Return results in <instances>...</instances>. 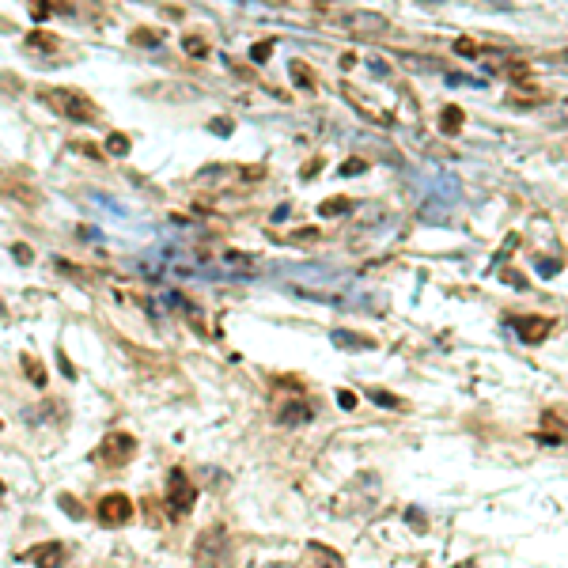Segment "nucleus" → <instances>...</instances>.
<instances>
[{"label":"nucleus","mask_w":568,"mask_h":568,"mask_svg":"<svg viewBox=\"0 0 568 568\" xmlns=\"http://www.w3.org/2000/svg\"><path fill=\"white\" fill-rule=\"evenodd\" d=\"M107 152H110V156H125V152H129V136L125 133H110L107 136Z\"/></svg>","instance_id":"nucleus-20"},{"label":"nucleus","mask_w":568,"mask_h":568,"mask_svg":"<svg viewBox=\"0 0 568 568\" xmlns=\"http://www.w3.org/2000/svg\"><path fill=\"white\" fill-rule=\"evenodd\" d=\"M57 360H61V371H64V375H69V379H72V375H76V371H72V364H69V356H64V353H61V356H57Z\"/></svg>","instance_id":"nucleus-30"},{"label":"nucleus","mask_w":568,"mask_h":568,"mask_svg":"<svg viewBox=\"0 0 568 568\" xmlns=\"http://www.w3.org/2000/svg\"><path fill=\"white\" fill-rule=\"evenodd\" d=\"M27 4H30V15H35L38 23H46L50 15H69L72 12L69 0H27Z\"/></svg>","instance_id":"nucleus-9"},{"label":"nucleus","mask_w":568,"mask_h":568,"mask_svg":"<svg viewBox=\"0 0 568 568\" xmlns=\"http://www.w3.org/2000/svg\"><path fill=\"white\" fill-rule=\"evenodd\" d=\"M27 46H30V50H42V53H53L57 46H61V38L50 35V30H30V35H27Z\"/></svg>","instance_id":"nucleus-15"},{"label":"nucleus","mask_w":568,"mask_h":568,"mask_svg":"<svg viewBox=\"0 0 568 568\" xmlns=\"http://www.w3.org/2000/svg\"><path fill=\"white\" fill-rule=\"evenodd\" d=\"M19 364H23V371H27L30 383H35V387H46V364H42V360H35L30 353H23Z\"/></svg>","instance_id":"nucleus-16"},{"label":"nucleus","mask_w":568,"mask_h":568,"mask_svg":"<svg viewBox=\"0 0 568 568\" xmlns=\"http://www.w3.org/2000/svg\"><path fill=\"white\" fill-rule=\"evenodd\" d=\"M269 53H273V42H258L254 50H250V57H254L258 64H262V61H269Z\"/></svg>","instance_id":"nucleus-26"},{"label":"nucleus","mask_w":568,"mask_h":568,"mask_svg":"<svg viewBox=\"0 0 568 568\" xmlns=\"http://www.w3.org/2000/svg\"><path fill=\"white\" fill-rule=\"evenodd\" d=\"M454 53H462V57H477V53H481V46H477L474 38H459V42H454Z\"/></svg>","instance_id":"nucleus-24"},{"label":"nucleus","mask_w":568,"mask_h":568,"mask_svg":"<svg viewBox=\"0 0 568 568\" xmlns=\"http://www.w3.org/2000/svg\"><path fill=\"white\" fill-rule=\"evenodd\" d=\"M57 504H61V511H69L72 519H80V515H84V504H80L76 497H69V492H64V497L57 500Z\"/></svg>","instance_id":"nucleus-22"},{"label":"nucleus","mask_w":568,"mask_h":568,"mask_svg":"<svg viewBox=\"0 0 568 568\" xmlns=\"http://www.w3.org/2000/svg\"><path fill=\"white\" fill-rule=\"evenodd\" d=\"M462 121H466V114H462V107H443V114H440V133L443 136H454V133H462Z\"/></svg>","instance_id":"nucleus-10"},{"label":"nucleus","mask_w":568,"mask_h":568,"mask_svg":"<svg viewBox=\"0 0 568 568\" xmlns=\"http://www.w3.org/2000/svg\"><path fill=\"white\" fill-rule=\"evenodd\" d=\"M314 417V405L311 402H288V405H284V409L277 413V420H281V425H307V420H311Z\"/></svg>","instance_id":"nucleus-8"},{"label":"nucleus","mask_w":568,"mask_h":568,"mask_svg":"<svg viewBox=\"0 0 568 568\" xmlns=\"http://www.w3.org/2000/svg\"><path fill=\"white\" fill-rule=\"evenodd\" d=\"M454 568H477V561H462V565H454Z\"/></svg>","instance_id":"nucleus-32"},{"label":"nucleus","mask_w":568,"mask_h":568,"mask_svg":"<svg viewBox=\"0 0 568 568\" xmlns=\"http://www.w3.org/2000/svg\"><path fill=\"white\" fill-rule=\"evenodd\" d=\"M364 170H368V159H360V156H353V159L341 163V175H364Z\"/></svg>","instance_id":"nucleus-23"},{"label":"nucleus","mask_w":568,"mask_h":568,"mask_svg":"<svg viewBox=\"0 0 568 568\" xmlns=\"http://www.w3.org/2000/svg\"><path fill=\"white\" fill-rule=\"evenodd\" d=\"M288 69H292V80H296V87H303V91H314V72H311V64H307V61H292Z\"/></svg>","instance_id":"nucleus-17"},{"label":"nucleus","mask_w":568,"mask_h":568,"mask_svg":"<svg viewBox=\"0 0 568 568\" xmlns=\"http://www.w3.org/2000/svg\"><path fill=\"white\" fill-rule=\"evenodd\" d=\"M213 129H216V133H220V136H227V129H231V121H227V118H224V121H213Z\"/></svg>","instance_id":"nucleus-31"},{"label":"nucleus","mask_w":568,"mask_h":568,"mask_svg":"<svg viewBox=\"0 0 568 568\" xmlns=\"http://www.w3.org/2000/svg\"><path fill=\"white\" fill-rule=\"evenodd\" d=\"M500 281H508L511 288H526V277H523V273H515V269H504V273H500Z\"/></svg>","instance_id":"nucleus-27"},{"label":"nucleus","mask_w":568,"mask_h":568,"mask_svg":"<svg viewBox=\"0 0 568 568\" xmlns=\"http://www.w3.org/2000/svg\"><path fill=\"white\" fill-rule=\"evenodd\" d=\"M64 557H69V546H64V542H42V546L27 549L23 561H30L35 568H61Z\"/></svg>","instance_id":"nucleus-6"},{"label":"nucleus","mask_w":568,"mask_h":568,"mask_svg":"<svg viewBox=\"0 0 568 568\" xmlns=\"http://www.w3.org/2000/svg\"><path fill=\"white\" fill-rule=\"evenodd\" d=\"M348 27H353V30H360V35H379V30L387 27V19H383V15L364 12V15H353V19H348Z\"/></svg>","instance_id":"nucleus-12"},{"label":"nucleus","mask_w":568,"mask_h":568,"mask_svg":"<svg viewBox=\"0 0 568 568\" xmlns=\"http://www.w3.org/2000/svg\"><path fill=\"white\" fill-rule=\"evenodd\" d=\"M129 42L148 50V46H159V42H163V30H156V27H133V30H129Z\"/></svg>","instance_id":"nucleus-13"},{"label":"nucleus","mask_w":568,"mask_h":568,"mask_svg":"<svg viewBox=\"0 0 568 568\" xmlns=\"http://www.w3.org/2000/svg\"><path fill=\"white\" fill-rule=\"evenodd\" d=\"M319 170H322V159H311V163L299 170V178H303V182H311V178H319Z\"/></svg>","instance_id":"nucleus-28"},{"label":"nucleus","mask_w":568,"mask_h":568,"mask_svg":"<svg viewBox=\"0 0 568 568\" xmlns=\"http://www.w3.org/2000/svg\"><path fill=\"white\" fill-rule=\"evenodd\" d=\"M549 334H553V319H549V314H523V319H519V337H523V345H542Z\"/></svg>","instance_id":"nucleus-7"},{"label":"nucleus","mask_w":568,"mask_h":568,"mask_svg":"<svg viewBox=\"0 0 568 568\" xmlns=\"http://www.w3.org/2000/svg\"><path fill=\"white\" fill-rule=\"evenodd\" d=\"M12 254H15V262H19V265H30V258H35V250H30L27 242H15V247H12Z\"/></svg>","instance_id":"nucleus-25"},{"label":"nucleus","mask_w":568,"mask_h":568,"mask_svg":"<svg viewBox=\"0 0 568 568\" xmlns=\"http://www.w3.org/2000/svg\"><path fill=\"white\" fill-rule=\"evenodd\" d=\"M0 314H4V303H0Z\"/></svg>","instance_id":"nucleus-33"},{"label":"nucleus","mask_w":568,"mask_h":568,"mask_svg":"<svg viewBox=\"0 0 568 568\" xmlns=\"http://www.w3.org/2000/svg\"><path fill=\"white\" fill-rule=\"evenodd\" d=\"M193 557H197L201 568H224L227 565V531L224 526H208L197 538V546H193Z\"/></svg>","instance_id":"nucleus-4"},{"label":"nucleus","mask_w":568,"mask_h":568,"mask_svg":"<svg viewBox=\"0 0 568 568\" xmlns=\"http://www.w3.org/2000/svg\"><path fill=\"white\" fill-rule=\"evenodd\" d=\"M345 208H348L345 197H330V201H322V205H319V216H337V213H345Z\"/></svg>","instance_id":"nucleus-21"},{"label":"nucleus","mask_w":568,"mask_h":568,"mask_svg":"<svg viewBox=\"0 0 568 568\" xmlns=\"http://www.w3.org/2000/svg\"><path fill=\"white\" fill-rule=\"evenodd\" d=\"M334 341H337L341 348H348V353H360V348H371V345H375L371 337H364V334H348V330H337Z\"/></svg>","instance_id":"nucleus-14"},{"label":"nucleus","mask_w":568,"mask_h":568,"mask_svg":"<svg viewBox=\"0 0 568 568\" xmlns=\"http://www.w3.org/2000/svg\"><path fill=\"white\" fill-rule=\"evenodd\" d=\"M307 557H311V561L319 565V568H345V561H341L334 549L319 546V542H311V546H307Z\"/></svg>","instance_id":"nucleus-11"},{"label":"nucleus","mask_w":568,"mask_h":568,"mask_svg":"<svg viewBox=\"0 0 568 568\" xmlns=\"http://www.w3.org/2000/svg\"><path fill=\"white\" fill-rule=\"evenodd\" d=\"M182 50H186V53H193V57H208L205 38H197V35H186V38H182Z\"/></svg>","instance_id":"nucleus-19"},{"label":"nucleus","mask_w":568,"mask_h":568,"mask_svg":"<svg viewBox=\"0 0 568 568\" xmlns=\"http://www.w3.org/2000/svg\"><path fill=\"white\" fill-rule=\"evenodd\" d=\"M337 405H341V409H356V394L353 391H337Z\"/></svg>","instance_id":"nucleus-29"},{"label":"nucleus","mask_w":568,"mask_h":568,"mask_svg":"<svg viewBox=\"0 0 568 568\" xmlns=\"http://www.w3.org/2000/svg\"><path fill=\"white\" fill-rule=\"evenodd\" d=\"M167 511H170V519H182V515H190L193 504H197V489L190 485V474H186L182 466H175L170 470V477H167Z\"/></svg>","instance_id":"nucleus-2"},{"label":"nucleus","mask_w":568,"mask_h":568,"mask_svg":"<svg viewBox=\"0 0 568 568\" xmlns=\"http://www.w3.org/2000/svg\"><path fill=\"white\" fill-rule=\"evenodd\" d=\"M371 402H379L383 409H405V402L398 394H391V391H371Z\"/></svg>","instance_id":"nucleus-18"},{"label":"nucleus","mask_w":568,"mask_h":568,"mask_svg":"<svg viewBox=\"0 0 568 568\" xmlns=\"http://www.w3.org/2000/svg\"><path fill=\"white\" fill-rule=\"evenodd\" d=\"M133 454H136V436H129V432H110V436H103V443H99V451H95V459H99L103 466L118 470V466H129V462H133Z\"/></svg>","instance_id":"nucleus-3"},{"label":"nucleus","mask_w":568,"mask_h":568,"mask_svg":"<svg viewBox=\"0 0 568 568\" xmlns=\"http://www.w3.org/2000/svg\"><path fill=\"white\" fill-rule=\"evenodd\" d=\"M38 99L69 121H99V107H95L84 91H76V87H42Z\"/></svg>","instance_id":"nucleus-1"},{"label":"nucleus","mask_w":568,"mask_h":568,"mask_svg":"<svg viewBox=\"0 0 568 568\" xmlns=\"http://www.w3.org/2000/svg\"><path fill=\"white\" fill-rule=\"evenodd\" d=\"M95 515L103 526H125L133 519V500H129V492H107L95 508Z\"/></svg>","instance_id":"nucleus-5"}]
</instances>
